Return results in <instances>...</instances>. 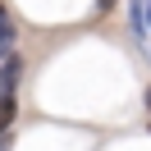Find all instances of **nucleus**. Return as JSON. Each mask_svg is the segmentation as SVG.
Returning <instances> with one entry per match:
<instances>
[{
	"instance_id": "nucleus-4",
	"label": "nucleus",
	"mask_w": 151,
	"mask_h": 151,
	"mask_svg": "<svg viewBox=\"0 0 151 151\" xmlns=\"http://www.w3.org/2000/svg\"><path fill=\"white\" fill-rule=\"evenodd\" d=\"M0 151H9V133H0Z\"/></svg>"
},
{
	"instance_id": "nucleus-1",
	"label": "nucleus",
	"mask_w": 151,
	"mask_h": 151,
	"mask_svg": "<svg viewBox=\"0 0 151 151\" xmlns=\"http://www.w3.org/2000/svg\"><path fill=\"white\" fill-rule=\"evenodd\" d=\"M14 110H19V92H0V133H9Z\"/></svg>"
},
{
	"instance_id": "nucleus-2",
	"label": "nucleus",
	"mask_w": 151,
	"mask_h": 151,
	"mask_svg": "<svg viewBox=\"0 0 151 151\" xmlns=\"http://www.w3.org/2000/svg\"><path fill=\"white\" fill-rule=\"evenodd\" d=\"M0 50H5V55L14 50V23H9V14H5V5H0Z\"/></svg>"
},
{
	"instance_id": "nucleus-5",
	"label": "nucleus",
	"mask_w": 151,
	"mask_h": 151,
	"mask_svg": "<svg viewBox=\"0 0 151 151\" xmlns=\"http://www.w3.org/2000/svg\"><path fill=\"white\" fill-rule=\"evenodd\" d=\"M147 105H151V92H147Z\"/></svg>"
},
{
	"instance_id": "nucleus-3",
	"label": "nucleus",
	"mask_w": 151,
	"mask_h": 151,
	"mask_svg": "<svg viewBox=\"0 0 151 151\" xmlns=\"http://www.w3.org/2000/svg\"><path fill=\"white\" fill-rule=\"evenodd\" d=\"M128 19H133V37H147V19H142V0H133V5H128Z\"/></svg>"
}]
</instances>
